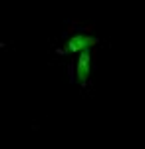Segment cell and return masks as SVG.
I'll return each instance as SVG.
<instances>
[{"instance_id": "6da1fadb", "label": "cell", "mask_w": 145, "mask_h": 149, "mask_svg": "<svg viewBox=\"0 0 145 149\" xmlns=\"http://www.w3.org/2000/svg\"><path fill=\"white\" fill-rule=\"evenodd\" d=\"M89 72H91V56H89V52H82L78 58V64H76V76H78V80L82 84H86L89 78Z\"/></svg>"}, {"instance_id": "7a4b0ae2", "label": "cell", "mask_w": 145, "mask_h": 149, "mask_svg": "<svg viewBox=\"0 0 145 149\" xmlns=\"http://www.w3.org/2000/svg\"><path fill=\"white\" fill-rule=\"evenodd\" d=\"M93 44H96V38H89V36H74V38L68 40L66 50L68 52H86Z\"/></svg>"}]
</instances>
